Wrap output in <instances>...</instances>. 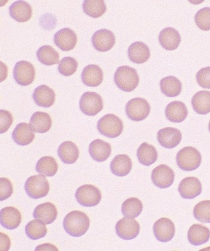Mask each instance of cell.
<instances>
[{
    "mask_svg": "<svg viewBox=\"0 0 210 251\" xmlns=\"http://www.w3.org/2000/svg\"><path fill=\"white\" fill-rule=\"evenodd\" d=\"M83 12L93 18H98L106 11V6L102 0H85L83 2Z\"/></svg>",
    "mask_w": 210,
    "mask_h": 251,
    "instance_id": "36",
    "label": "cell"
},
{
    "mask_svg": "<svg viewBox=\"0 0 210 251\" xmlns=\"http://www.w3.org/2000/svg\"><path fill=\"white\" fill-rule=\"evenodd\" d=\"M132 168V162L128 155L122 154L115 156L110 165L113 174L123 177L130 174Z\"/></svg>",
    "mask_w": 210,
    "mask_h": 251,
    "instance_id": "27",
    "label": "cell"
},
{
    "mask_svg": "<svg viewBox=\"0 0 210 251\" xmlns=\"http://www.w3.org/2000/svg\"><path fill=\"white\" fill-rule=\"evenodd\" d=\"M196 80L202 88L210 89V67L199 70L196 75Z\"/></svg>",
    "mask_w": 210,
    "mask_h": 251,
    "instance_id": "43",
    "label": "cell"
},
{
    "mask_svg": "<svg viewBox=\"0 0 210 251\" xmlns=\"http://www.w3.org/2000/svg\"><path fill=\"white\" fill-rule=\"evenodd\" d=\"M187 115V108L182 101L171 102L166 107V117L171 122L182 123L185 120Z\"/></svg>",
    "mask_w": 210,
    "mask_h": 251,
    "instance_id": "25",
    "label": "cell"
},
{
    "mask_svg": "<svg viewBox=\"0 0 210 251\" xmlns=\"http://www.w3.org/2000/svg\"><path fill=\"white\" fill-rule=\"evenodd\" d=\"M139 163L145 166H150L158 160V153L155 147L146 142L141 144L137 151Z\"/></svg>",
    "mask_w": 210,
    "mask_h": 251,
    "instance_id": "32",
    "label": "cell"
},
{
    "mask_svg": "<svg viewBox=\"0 0 210 251\" xmlns=\"http://www.w3.org/2000/svg\"><path fill=\"white\" fill-rule=\"evenodd\" d=\"M35 251H58V249L52 244H44L39 245Z\"/></svg>",
    "mask_w": 210,
    "mask_h": 251,
    "instance_id": "45",
    "label": "cell"
},
{
    "mask_svg": "<svg viewBox=\"0 0 210 251\" xmlns=\"http://www.w3.org/2000/svg\"><path fill=\"white\" fill-rule=\"evenodd\" d=\"M196 220L203 223H210V201L199 202L193 209Z\"/></svg>",
    "mask_w": 210,
    "mask_h": 251,
    "instance_id": "39",
    "label": "cell"
},
{
    "mask_svg": "<svg viewBox=\"0 0 210 251\" xmlns=\"http://www.w3.org/2000/svg\"><path fill=\"white\" fill-rule=\"evenodd\" d=\"M50 183L43 175L29 177L25 183V190L29 198L39 199L45 198L50 191Z\"/></svg>",
    "mask_w": 210,
    "mask_h": 251,
    "instance_id": "5",
    "label": "cell"
},
{
    "mask_svg": "<svg viewBox=\"0 0 210 251\" xmlns=\"http://www.w3.org/2000/svg\"><path fill=\"white\" fill-rule=\"evenodd\" d=\"M36 70L33 64L26 61H21L15 64L13 69V77L21 86H28L33 82Z\"/></svg>",
    "mask_w": 210,
    "mask_h": 251,
    "instance_id": "9",
    "label": "cell"
},
{
    "mask_svg": "<svg viewBox=\"0 0 210 251\" xmlns=\"http://www.w3.org/2000/svg\"><path fill=\"white\" fill-rule=\"evenodd\" d=\"M123 127V121L116 115L111 113L100 119L97 126L100 133L111 139L120 136Z\"/></svg>",
    "mask_w": 210,
    "mask_h": 251,
    "instance_id": "4",
    "label": "cell"
},
{
    "mask_svg": "<svg viewBox=\"0 0 210 251\" xmlns=\"http://www.w3.org/2000/svg\"><path fill=\"white\" fill-rule=\"evenodd\" d=\"M115 84L123 91L135 90L139 82V77L135 69L128 66L118 67L114 74Z\"/></svg>",
    "mask_w": 210,
    "mask_h": 251,
    "instance_id": "2",
    "label": "cell"
},
{
    "mask_svg": "<svg viewBox=\"0 0 210 251\" xmlns=\"http://www.w3.org/2000/svg\"><path fill=\"white\" fill-rule=\"evenodd\" d=\"M174 171L170 167L164 164L156 167L152 171V182L159 188L171 187L174 182Z\"/></svg>",
    "mask_w": 210,
    "mask_h": 251,
    "instance_id": "11",
    "label": "cell"
},
{
    "mask_svg": "<svg viewBox=\"0 0 210 251\" xmlns=\"http://www.w3.org/2000/svg\"><path fill=\"white\" fill-rule=\"evenodd\" d=\"M58 155L64 164H72L79 158V151L74 142L66 141L58 147Z\"/></svg>",
    "mask_w": 210,
    "mask_h": 251,
    "instance_id": "30",
    "label": "cell"
},
{
    "mask_svg": "<svg viewBox=\"0 0 210 251\" xmlns=\"http://www.w3.org/2000/svg\"><path fill=\"white\" fill-rule=\"evenodd\" d=\"M53 42L61 50L70 51L74 50L77 45V34L71 28H64L56 32Z\"/></svg>",
    "mask_w": 210,
    "mask_h": 251,
    "instance_id": "16",
    "label": "cell"
},
{
    "mask_svg": "<svg viewBox=\"0 0 210 251\" xmlns=\"http://www.w3.org/2000/svg\"><path fill=\"white\" fill-rule=\"evenodd\" d=\"M75 198L78 203L82 206L94 207L101 202L102 194L95 186L87 184L78 188Z\"/></svg>",
    "mask_w": 210,
    "mask_h": 251,
    "instance_id": "6",
    "label": "cell"
},
{
    "mask_svg": "<svg viewBox=\"0 0 210 251\" xmlns=\"http://www.w3.org/2000/svg\"><path fill=\"white\" fill-rule=\"evenodd\" d=\"M37 57L40 63L50 66L58 63L60 55L51 46L45 45L37 50Z\"/></svg>",
    "mask_w": 210,
    "mask_h": 251,
    "instance_id": "35",
    "label": "cell"
},
{
    "mask_svg": "<svg viewBox=\"0 0 210 251\" xmlns=\"http://www.w3.org/2000/svg\"><path fill=\"white\" fill-rule=\"evenodd\" d=\"M9 15L11 17L19 22L26 23L28 21L33 15V10L31 5L24 1H17L10 5Z\"/></svg>",
    "mask_w": 210,
    "mask_h": 251,
    "instance_id": "21",
    "label": "cell"
},
{
    "mask_svg": "<svg viewBox=\"0 0 210 251\" xmlns=\"http://www.w3.org/2000/svg\"><path fill=\"white\" fill-rule=\"evenodd\" d=\"M153 233L156 238L161 242L171 241L176 233L173 222L166 218H161L153 226Z\"/></svg>",
    "mask_w": 210,
    "mask_h": 251,
    "instance_id": "12",
    "label": "cell"
},
{
    "mask_svg": "<svg viewBox=\"0 0 210 251\" xmlns=\"http://www.w3.org/2000/svg\"><path fill=\"white\" fill-rule=\"evenodd\" d=\"M57 215V210L55 205L50 202L38 205L33 212L35 219L41 220L46 225H51L54 222Z\"/></svg>",
    "mask_w": 210,
    "mask_h": 251,
    "instance_id": "26",
    "label": "cell"
},
{
    "mask_svg": "<svg viewBox=\"0 0 210 251\" xmlns=\"http://www.w3.org/2000/svg\"><path fill=\"white\" fill-rule=\"evenodd\" d=\"M1 225L8 230H14L20 225L22 216L21 212L14 207H4L1 209Z\"/></svg>",
    "mask_w": 210,
    "mask_h": 251,
    "instance_id": "22",
    "label": "cell"
},
{
    "mask_svg": "<svg viewBox=\"0 0 210 251\" xmlns=\"http://www.w3.org/2000/svg\"><path fill=\"white\" fill-rule=\"evenodd\" d=\"M160 86L163 94L168 97H176L180 95L182 90L181 82L173 75L163 78L160 80Z\"/></svg>",
    "mask_w": 210,
    "mask_h": 251,
    "instance_id": "31",
    "label": "cell"
},
{
    "mask_svg": "<svg viewBox=\"0 0 210 251\" xmlns=\"http://www.w3.org/2000/svg\"><path fill=\"white\" fill-rule=\"evenodd\" d=\"M5 242L1 240V250L7 251L10 249V239L6 234H3Z\"/></svg>",
    "mask_w": 210,
    "mask_h": 251,
    "instance_id": "46",
    "label": "cell"
},
{
    "mask_svg": "<svg viewBox=\"0 0 210 251\" xmlns=\"http://www.w3.org/2000/svg\"><path fill=\"white\" fill-rule=\"evenodd\" d=\"M79 107L83 113L90 117L98 114L104 108L103 100L99 94L87 92L80 97Z\"/></svg>",
    "mask_w": 210,
    "mask_h": 251,
    "instance_id": "7",
    "label": "cell"
},
{
    "mask_svg": "<svg viewBox=\"0 0 210 251\" xmlns=\"http://www.w3.org/2000/svg\"><path fill=\"white\" fill-rule=\"evenodd\" d=\"M193 110L200 115L210 112V92L201 91L194 95L192 99Z\"/></svg>",
    "mask_w": 210,
    "mask_h": 251,
    "instance_id": "33",
    "label": "cell"
},
{
    "mask_svg": "<svg viewBox=\"0 0 210 251\" xmlns=\"http://www.w3.org/2000/svg\"><path fill=\"white\" fill-rule=\"evenodd\" d=\"M195 21L199 28L203 31L210 30V7H204L198 11Z\"/></svg>",
    "mask_w": 210,
    "mask_h": 251,
    "instance_id": "41",
    "label": "cell"
},
{
    "mask_svg": "<svg viewBox=\"0 0 210 251\" xmlns=\"http://www.w3.org/2000/svg\"><path fill=\"white\" fill-rule=\"evenodd\" d=\"M88 151L94 160L101 163L108 159L111 154L112 148L108 143L101 139H96L91 143Z\"/></svg>",
    "mask_w": 210,
    "mask_h": 251,
    "instance_id": "17",
    "label": "cell"
},
{
    "mask_svg": "<svg viewBox=\"0 0 210 251\" xmlns=\"http://www.w3.org/2000/svg\"><path fill=\"white\" fill-rule=\"evenodd\" d=\"M58 164L54 158L50 156H43L37 162L36 170L39 174L46 176L52 177L57 172Z\"/></svg>",
    "mask_w": 210,
    "mask_h": 251,
    "instance_id": "34",
    "label": "cell"
},
{
    "mask_svg": "<svg viewBox=\"0 0 210 251\" xmlns=\"http://www.w3.org/2000/svg\"><path fill=\"white\" fill-rule=\"evenodd\" d=\"M158 40L165 50H174L179 47L182 39L179 31L172 27H168L161 31Z\"/></svg>",
    "mask_w": 210,
    "mask_h": 251,
    "instance_id": "19",
    "label": "cell"
},
{
    "mask_svg": "<svg viewBox=\"0 0 210 251\" xmlns=\"http://www.w3.org/2000/svg\"><path fill=\"white\" fill-rule=\"evenodd\" d=\"M115 230L118 236L125 241L136 238L140 231L138 221L131 218H124L118 221Z\"/></svg>",
    "mask_w": 210,
    "mask_h": 251,
    "instance_id": "10",
    "label": "cell"
},
{
    "mask_svg": "<svg viewBox=\"0 0 210 251\" xmlns=\"http://www.w3.org/2000/svg\"><path fill=\"white\" fill-rule=\"evenodd\" d=\"M0 126H1V133H6L12 126L13 117L9 112L6 110H0Z\"/></svg>",
    "mask_w": 210,
    "mask_h": 251,
    "instance_id": "44",
    "label": "cell"
},
{
    "mask_svg": "<svg viewBox=\"0 0 210 251\" xmlns=\"http://www.w3.org/2000/svg\"><path fill=\"white\" fill-rule=\"evenodd\" d=\"M90 221L84 212L74 210L64 218L63 227L67 234L72 237H80L87 233Z\"/></svg>",
    "mask_w": 210,
    "mask_h": 251,
    "instance_id": "1",
    "label": "cell"
},
{
    "mask_svg": "<svg viewBox=\"0 0 210 251\" xmlns=\"http://www.w3.org/2000/svg\"><path fill=\"white\" fill-rule=\"evenodd\" d=\"M78 67L76 59L71 56H66L62 59L58 64V72L62 75L70 76L75 74Z\"/></svg>",
    "mask_w": 210,
    "mask_h": 251,
    "instance_id": "40",
    "label": "cell"
},
{
    "mask_svg": "<svg viewBox=\"0 0 210 251\" xmlns=\"http://www.w3.org/2000/svg\"><path fill=\"white\" fill-rule=\"evenodd\" d=\"M44 221L38 219L31 221L26 226L25 231L29 239L36 241L43 238L47 234V228Z\"/></svg>",
    "mask_w": 210,
    "mask_h": 251,
    "instance_id": "37",
    "label": "cell"
},
{
    "mask_svg": "<svg viewBox=\"0 0 210 251\" xmlns=\"http://www.w3.org/2000/svg\"><path fill=\"white\" fill-rule=\"evenodd\" d=\"M35 103L42 107H50L54 104L55 93L47 85H42L35 89L33 94Z\"/></svg>",
    "mask_w": 210,
    "mask_h": 251,
    "instance_id": "20",
    "label": "cell"
},
{
    "mask_svg": "<svg viewBox=\"0 0 210 251\" xmlns=\"http://www.w3.org/2000/svg\"><path fill=\"white\" fill-rule=\"evenodd\" d=\"M81 78L83 84L90 87H96L103 82L104 73L97 65H88L83 69Z\"/></svg>",
    "mask_w": 210,
    "mask_h": 251,
    "instance_id": "18",
    "label": "cell"
},
{
    "mask_svg": "<svg viewBox=\"0 0 210 251\" xmlns=\"http://www.w3.org/2000/svg\"><path fill=\"white\" fill-rule=\"evenodd\" d=\"M209 131H210V121L209 125Z\"/></svg>",
    "mask_w": 210,
    "mask_h": 251,
    "instance_id": "47",
    "label": "cell"
},
{
    "mask_svg": "<svg viewBox=\"0 0 210 251\" xmlns=\"http://www.w3.org/2000/svg\"><path fill=\"white\" fill-rule=\"evenodd\" d=\"M178 166L183 171H195L200 166L202 156L196 148L187 147L183 148L178 152L176 156Z\"/></svg>",
    "mask_w": 210,
    "mask_h": 251,
    "instance_id": "3",
    "label": "cell"
},
{
    "mask_svg": "<svg viewBox=\"0 0 210 251\" xmlns=\"http://www.w3.org/2000/svg\"><path fill=\"white\" fill-rule=\"evenodd\" d=\"M128 56L134 63L144 64L150 57V49L143 42H134L129 47Z\"/></svg>",
    "mask_w": 210,
    "mask_h": 251,
    "instance_id": "23",
    "label": "cell"
},
{
    "mask_svg": "<svg viewBox=\"0 0 210 251\" xmlns=\"http://www.w3.org/2000/svg\"><path fill=\"white\" fill-rule=\"evenodd\" d=\"M151 107L146 100L134 98L131 100L126 106V113L133 121H141L149 115Z\"/></svg>",
    "mask_w": 210,
    "mask_h": 251,
    "instance_id": "8",
    "label": "cell"
},
{
    "mask_svg": "<svg viewBox=\"0 0 210 251\" xmlns=\"http://www.w3.org/2000/svg\"><path fill=\"white\" fill-rule=\"evenodd\" d=\"M13 187L9 179L6 177L0 179V200L1 201L9 198L12 195Z\"/></svg>",
    "mask_w": 210,
    "mask_h": 251,
    "instance_id": "42",
    "label": "cell"
},
{
    "mask_svg": "<svg viewBox=\"0 0 210 251\" xmlns=\"http://www.w3.org/2000/svg\"><path fill=\"white\" fill-rule=\"evenodd\" d=\"M29 125L34 132L45 133L50 131L52 126V119L47 113L36 112L32 115Z\"/></svg>",
    "mask_w": 210,
    "mask_h": 251,
    "instance_id": "29",
    "label": "cell"
},
{
    "mask_svg": "<svg viewBox=\"0 0 210 251\" xmlns=\"http://www.w3.org/2000/svg\"><path fill=\"white\" fill-rule=\"evenodd\" d=\"M35 138V134L28 123L19 124L12 133V139L16 144L20 146L30 144Z\"/></svg>",
    "mask_w": 210,
    "mask_h": 251,
    "instance_id": "24",
    "label": "cell"
},
{
    "mask_svg": "<svg viewBox=\"0 0 210 251\" xmlns=\"http://www.w3.org/2000/svg\"><path fill=\"white\" fill-rule=\"evenodd\" d=\"M92 44L99 52H107L111 50L115 43L114 34L108 29H102L93 35Z\"/></svg>",
    "mask_w": 210,
    "mask_h": 251,
    "instance_id": "13",
    "label": "cell"
},
{
    "mask_svg": "<svg viewBox=\"0 0 210 251\" xmlns=\"http://www.w3.org/2000/svg\"><path fill=\"white\" fill-rule=\"evenodd\" d=\"M181 131L177 128L166 127L161 129L158 133V140L161 147L167 149L176 148L181 142Z\"/></svg>",
    "mask_w": 210,
    "mask_h": 251,
    "instance_id": "14",
    "label": "cell"
},
{
    "mask_svg": "<svg viewBox=\"0 0 210 251\" xmlns=\"http://www.w3.org/2000/svg\"><path fill=\"white\" fill-rule=\"evenodd\" d=\"M143 204L139 199L129 198L124 202L122 207V214L126 217L135 218L141 214Z\"/></svg>",
    "mask_w": 210,
    "mask_h": 251,
    "instance_id": "38",
    "label": "cell"
},
{
    "mask_svg": "<svg viewBox=\"0 0 210 251\" xmlns=\"http://www.w3.org/2000/svg\"><path fill=\"white\" fill-rule=\"evenodd\" d=\"M188 241L194 246L206 244L210 238V231L206 226L194 225L190 226L187 234Z\"/></svg>",
    "mask_w": 210,
    "mask_h": 251,
    "instance_id": "28",
    "label": "cell"
},
{
    "mask_svg": "<svg viewBox=\"0 0 210 251\" xmlns=\"http://www.w3.org/2000/svg\"><path fill=\"white\" fill-rule=\"evenodd\" d=\"M179 192L183 199H193L196 198L202 192L200 180L195 177L184 178L180 183Z\"/></svg>",
    "mask_w": 210,
    "mask_h": 251,
    "instance_id": "15",
    "label": "cell"
}]
</instances>
